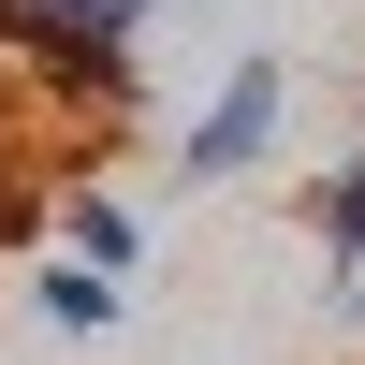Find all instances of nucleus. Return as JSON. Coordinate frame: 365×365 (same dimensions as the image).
<instances>
[{"instance_id":"obj_3","label":"nucleus","mask_w":365,"mask_h":365,"mask_svg":"<svg viewBox=\"0 0 365 365\" xmlns=\"http://www.w3.org/2000/svg\"><path fill=\"white\" fill-rule=\"evenodd\" d=\"M29 307H44L58 336H117V322H132V292H117V263H73V249H58L44 278H29Z\"/></svg>"},{"instance_id":"obj_2","label":"nucleus","mask_w":365,"mask_h":365,"mask_svg":"<svg viewBox=\"0 0 365 365\" xmlns=\"http://www.w3.org/2000/svg\"><path fill=\"white\" fill-rule=\"evenodd\" d=\"M44 234H58V249H73V263H117V278H132V263H146V220H132V205L103 190V175H73V190L44 205Z\"/></svg>"},{"instance_id":"obj_1","label":"nucleus","mask_w":365,"mask_h":365,"mask_svg":"<svg viewBox=\"0 0 365 365\" xmlns=\"http://www.w3.org/2000/svg\"><path fill=\"white\" fill-rule=\"evenodd\" d=\"M278 132H292V58L278 44H249V58H220V88H205V117H190V190H220V175H263L278 161Z\"/></svg>"},{"instance_id":"obj_5","label":"nucleus","mask_w":365,"mask_h":365,"mask_svg":"<svg viewBox=\"0 0 365 365\" xmlns=\"http://www.w3.org/2000/svg\"><path fill=\"white\" fill-rule=\"evenodd\" d=\"M322 307H336V336H365V249H336V292Z\"/></svg>"},{"instance_id":"obj_4","label":"nucleus","mask_w":365,"mask_h":365,"mask_svg":"<svg viewBox=\"0 0 365 365\" xmlns=\"http://www.w3.org/2000/svg\"><path fill=\"white\" fill-rule=\"evenodd\" d=\"M292 220H307L322 249H365V146H351L336 175H307V190H292Z\"/></svg>"}]
</instances>
